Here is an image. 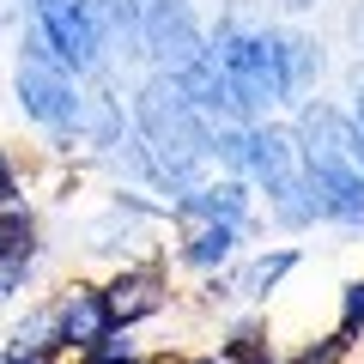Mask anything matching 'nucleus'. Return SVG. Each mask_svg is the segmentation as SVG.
Returning <instances> with one entry per match:
<instances>
[{"label":"nucleus","instance_id":"1","mask_svg":"<svg viewBox=\"0 0 364 364\" xmlns=\"http://www.w3.org/2000/svg\"><path fill=\"white\" fill-rule=\"evenodd\" d=\"M207 61L225 73L231 85V104L243 122H261L273 104H286V79H279V31L267 25L255 0H231L213 31Z\"/></svg>","mask_w":364,"mask_h":364},{"label":"nucleus","instance_id":"2","mask_svg":"<svg viewBox=\"0 0 364 364\" xmlns=\"http://www.w3.org/2000/svg\"><path fill=\"white\" fill-rule=\"evenodd\" d=\"M134 128H140V146L152 152V164H158V176L170 182V188H200V164H207V140H213V128L188 109V97L176 91V79L170 73H158V79H146L140 85V97H134Z\"/></svg>","mask_w":364,"mask_h":364},{"label":"nucleus","instance_id":"3","mask_svg":"<svg viewBox=\"0 0 364 364\" xmlns=\"http://www.w3.org/2000/svg\"><path fill=\"white\" fill-rule=\"evenodd\" d=\"M298 146H304V164H310L316 200H322V219L364 231V170L352 158V122L334 104H310L298 122Z\"/></svg>","mask_w":364,"mask_h":364},{"label":"nucleus","instance_id":"4","mask_svg":"<svg viewBox=\"0 0 364 364\" xmlns=\"http://www.w3.org/2000/svg\"><path fill=\"white\" fill-rule=\"evenodd\" d=\"M243 170L261 182V188H267V213H273V225L304 231V225L322 219V200H316V182H310V164H304L298 128H261V122H249Z\"/></svg>","mask_w":364,"mask_h":364},{"label":"nucleus","instance_id":"5","mask_svg":"<svg viewBox=\"0 0 364 364\" xmlns=\"http://www.w3.org/2000/svg\"><path fill=\"white\" fill-rule=\"evenodd\" d=\"M13 85H18V109H25L37 128H49V134H73L79 128V104H85V97H79L73 73L55 61V49L37 37V31L25 37V55H18Z\"/></svg>","mask_w":364,"mask_h":364},{"label":"nucleus","instance_id":"6","mask_svg":"<svg viewBox=\"0 0 364 364\" xmlns=\"http://www.w3.org/2000/svg\"><path fill=\"white\" fill-rule=\"evenodd\" d=\"M31 18H37V37L55 49V61L67 73H97L104 67V43H97L85 0H31Z\"/></svg>","mask_w":364,"mask_h":364},{"label":"nucleus","instance_id":"7","mask_svg":"<svg viewBox=\"0 0 364 364\" xmlns=\"http://www.w3.org/2000/svg\"><path fill=\"white\" fill-rule=\"evenodd\" d=\"M140 49L152 55L164 73H182L188 61H200V25L188 13V0H140Z\"/></svg>","mask_w":364,"mask_h":364},{"label":"nucleus","instance_id":"8","mask_svg":"<svg viewBox=\"0 0 364 364\" xmlns=\"http://www.w3.org/2000/svg\"><path fill=\"white\" fill-rule=\"evenodd\" d=\"M104 304H109V322H116V328H134V322H146V316H164L170 310V279L152 267V261L122 267L116 279L104 286Z\"/></svg>","mask_w":364,"mask_h":364},{"label":"nucleus","instance_id":"9","mask_svg":"<svg viewBox=\"0 0 364 364\" xmlns=\"http://www.w3.org/2000/svg\"><path fill=\"white\" fill-rule=\"evenodd\" d=\"M49 310H55V328H61V346H79V352H91L116 328L109 322V304H104V286H85V279H73Z\"/></svg>","mask_w":364,"mask_h":364},{"label":"nucleus","instance_id":"10","mask_svg":"<svg viewBox=\"0 0 364 364\" xmlns=\"http://www.w3.org/2000/svg\"><path fill=\"white\" fill-rule=\"evenodd\" d=\"M176 213L182 225H237V231H249V188L237 176L225 182H200V188H188V195H176Z\"/></svg>","mask_w":364,"mask_h":364},{"label":"nucleus","instance_id":"11","mask_svg":"<svg viewBox=\"0 0 364 364\" xmlns=\"http://www.w3.org/2000/svg\"><path fill=\"white\" fill-rule=\"evenodd\" d=\"M279 79H286V104L322 79V43L304 31H279Z\"/></svg>","mask_w":364,"mask_h":364},{"label":"nucleus","instance_id":"12","mask_svg":"<svg viewBox=\"0 0 364 364\" xmlns=\"http://www.w3.org/2000/svg\"><path fill=\"white\" fill-rule=\"evenodd\" d=\"M55 352H61V328H55V310H49V304L31 310L25 322L6 334V358H18V364H55Z\"/></svg>","mask_w":364,"mask_h":364},{"label":"nucleus","instance_id":"13","mask_svg":"<svg viewBox=\"0 0 364 364\" xmlns=\"http://www.w3.org/2000/svg\"><path fill=\"white\" fill-rule=\"evenodd\" d=\"M91 25H97V43H116L122 55H140V0H85Z\"/></svg>","mask_w":364,"mask_h":364},{"label":"nucleus","instance_id":"14","mask_svg":"<svg viewBox=\"0 0 364 364\" xmlns=\"http://www.w3.org/2000/svg\"><path fill=\"white\" fill-rule=\"evenodd\" d=\"M298 267V249H273V255H255L249 267L231 273V298H249V304H267L279 291V279Z\"/></svg>","mask_w":364,"mask_h":364},{"label":"nucleus","instance_id":"15","mask_svg":"<svg viewBox=\"0 0 364 364\" xmlns=\"http://www.w3.org/2000/svg\"><path fill=\"white\" fill-rule=\"evenodd\" d=\"M237 237H243L237 225H200V231L176 249V261H182V267H200V273H213V267H225V261L237 255Z\"/></svg>","mask_w":364,"mask_h":364},{"label":"nucleus","instance_id":"16","mask_svg":"<svg viewBox=\"0 0 364 364\" xmlns=\"http://www.w3.org/2000/svg\"><path fill=\"white\" fill-rule=\"evenodd\" d=\"M0 261H37V213L25 200L0 207Z\"/></svg>","mask_w":364,"mask_h":364},{"label":"nucleus","instance_id":"17","mask_svg":"<svg viewBox=\"0 0 364 364\" xmlns=\"http://www.w3.org/2000/svg\"><path fill=\"white\" fill-rule=\"evenodd\" d=\"M334 334H346V340L364 334V279L340 286V328H334Z\"/></svg>","mask_w":364,"mask_h":364},{"label":"nucleus","instance_id":"18","mask_svg":"<svg viewBox=\"0 0 364 364\" xmlns=\"http://www.w3.org/2000/svg\"><path fill=\"white\" fill-rule=\"evenodd\" d=\"M346 352H352V340H346V334H328L322 346H304V352H298L291 364H340Z\"/></svg>","mask_w":364,"mask_h":364},{"label":"nucleus","instance_id":"19","mask_svg":"<svg viewBox=\"0 0 364 364\" xmlns=\"http://www.w3.org/2000/svg\"><path fill=\"white\" fill-rule=\"evenodd\" d=\"M25 279H31V261H0V304L13 298V291L25 286Z\"/></svg>","mask_w":364,"mask_h":364},{"label":"nucleus","instance_id":"20","mask_svg":"<svg viewBox=\"0 0 364 364\" xmlns=\"http://www.w3.org/2000/svg\"><path fill=\"white\" fill-rule=\"evenodd\" d=\"M6 200H18V164H13V152L0 146V207Z\"/></svg>","mask_w":364,"mask_h":364},{"label":"nucleus","instance_id":"21","mask_svg":"<svg viewBox=\"0 0 364 364\" xmlns=\"http://www.w3.org/2000/svg\"><path fill=\"white\" fill-rule=\"evenodd\" d=\"M352 158H358V170H364V85H358V104H352Z\"/></svg>","mask_w":364,"mask_h":364},{"label":"nucleus","instance_id":"22","mask_svg":"<svg viewBox=\"0 0 364 364\" xmlns=\"http://www.w3.org/2000/svg\"><path fill=\"white\" fill-rule=\"evenodd\" d=\"M182 364H237L231 352H200V358H182Z\"/></svg>","mask_w":364,"mask_h":364},{"label":"nucleus","instance_id":"23","mask_svg":"<svg viewBox=\"0 0 364 364\" xmlns=\"http://www.w3.org/2000/svg\"><path fill=\"white\" fill-rule=\"evenodd\" d=\"M279 6H286V13H310L316 0H279Z\"/></svg>","mask_w":364,"mask_h":364},{"label":"nucleus","instance_id":"24","mask_svg":"<svg viewBox=\"0 0 364 364\" xmlns=\"http://www.w3.org/2000/svg\"><path fill=\"white\" fill-rule=\"evenodd\" d=\"M0 364H18V358H6V352H0Z\"/></svg>","mask_w":364,"mask_h":364}]
</instances>
